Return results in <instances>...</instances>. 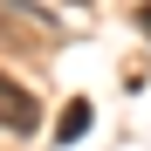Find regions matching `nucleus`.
<instances>
[{"label": "nucleus", "mask_w": 151, "mask_h": 151, "mask_svg": "<svg viewBox=\"0 0 151 151\" xmlns=\"http://www.w3.org/2000/svg\"><path fill=\"white\" fill-rule=\"evenodd\" d=\"M55 41V21H48L41 7H28V0H0V48L7 55H35V48Z\"/></svg>", "instance_id": "obj_1"}, {"label": "nucleus", "mask_w": 151, "mask_h": 151, "mask_svg": "<svg viewBox=\"0 0 151 151\" xmlns=\"http://www.w3.org/2000/svg\"><path fill=\"white\" fill-rule=\"evenodd\" d=\"M0 131H41V103H35V89L21 83V76H0Z\"/></svg>", "instance_id": "obj_2"}, {"label": "nucleus", "mask_w": 151, "mask_h": 151, "mask_svg": "<svg viewBox=\"0 0 151 151\" xmlns=\"http://www.w3.org/2000/svg\"><path fill=\"white\" fill-rule=\"evenodd\" d=\"M89 117H96V110L83 103V96H76V103L62 110V124H55V137H62V144H76V137H89Z\"/></svg>", "instance_id": "obj_3"}, {"label": "nucleus", "mask_w": 151, "mask_h": 151, "mask_svg": "<svg viewBox=\"0 0 151 151\" xmlns=\"http://www.w3.org/2000/svg\"><path fill=\"white\" fill-rule=\"evenodd\" d=\"M137 28H144V35H151V0H144V7H137Z\"/></svg>", "instance_id": "obj_4"}, {"label": "nucleus", "mask_w": 151, "mask_h": 151, "mask_svg": "<svg viewBox=\"0 0 151 151\" xmlns=\"http://www.w3.org/2000/svg\"><path fill=\"white\" fill-rule=\"evenodd\" d=\"M76 7H83V0H76Z\"/></svg>", "instance_id": "obj_5"}]
</instances>
